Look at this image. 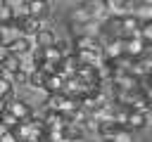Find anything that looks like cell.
I'll list each match as a JSON object with an SVG mask.
<instances>
[{
  "mask_svg": "<svg viewBox=\"0 0 152 142\" xmlns=\"http://www.w3.org/2000/svg\"><path fill=\"white\" fill-rule=\"evenodd\" d=\"M124 40V54L131 59H142L145 57V40L140 36L135 38H121Z\"/></svg>",
  "mask_w": 152,
  "mask_h": 142,
  "instance_id": "obj_3",
  "label": "cell"
},
{
  "mask_svg": "<svg viewBox=\"0 0 152 142\" xmlns=\"http://www.w3.org/2000/svg\"><path fill=\"white\" fill-rule=\"evenodd\" d=\"M45 78H48V76H45L40 69H36L33 73H28L26 85H28V88H33V90H43V88H45Z\"/></svg>",
  "mask_w": 152,
  "mask_h": 142,
  "instance_id": "obj_12",
  "label": "cell"
},
{
  "mask_svg": "<svg viewBox=\"0 0 152 142\" xmlns=\"http://www.w3.org/2000/svg\"><path fill=\"white\" fill-rule=\"evenodd\" d=\"M0 142H19V140H17L14 130H5V133H0Z\"/></svg>",
  "mask_w": 152,
  "mask_h": 142,
  "instance_id": "obj_18",
  "label": "cell"
},
{
  "mask_svg": "<svg viewBox=\"0 0 152 142\" xmlns=\"http://www.w3.org/2000/svg\"><path fill=\"white\" fill-rule=\"evenodd\" d=\"M10 2H21V0H10Z\"/></svg>",
  "mask_w": 152,
  "mask_h": 142,
  "instance_id": "obj_25",
  "label": "cell"
},
{
  "mask_svg": "<svg viewBox=\"0 0 152 142\" xmlns=\"http://www.w3.org/2000/svg\"><path fill=\"white\" fill-rule=\"evenodd\" d=\"M145 123H147V114H142V111H133V109H128V116H126V130H131V133H135V130H140V128H145Z\"/></svg>",
  "mask_w": 152,
  "mask_h": 142,
  "instance_id": "obj_9",
  "label": "cell"
},
{
  "mask_svg": "<svg viewBox=\"0 0 152 142\" xmlns=\"http://www.w3.org/2000/svg\"><path fill=\"white\" fill-rule=\"evenodd\" d=\"M140 38L145 43H152V19H142V24H140Z\"/></svg>",
  "mask_w": 152,
  "mask_h": 142,
  "instance_id": "obj_16",
  "label": "cell"
},
{
  "mask_svg": "<svg viewBox=\"0 0 152 142\" xmlns=\"http://www.w3.org/2000/svg\"><path fill=\"white\" fill-rule=\"evenodd\" d=\"M102 40L97 38V36H93V33H81V36H76V40H74V52L76 50H90V52H102Z\"/></svg>",
  "mask_w": 152,
  "mask_h": 142,
  "instance_id": "obj_2",
  "label": "cell"
},
{
  "mask_svg": "<svg viewBox=\"0 0 152 142\" xmlns=\"http://www.w3.org/2000/svg\"><path fill=\"white\" fill-rule=\"evenodd\" d=\"M145 57L152 59V43H145Z\"/></svg>",
  "mask_w": 152,
  "mask_h": 142,
  "instance_id": "obj_20",
  "label": "cell"
},
{
  "mask_svg": "<svg viewBox=\"0 0 152 142\" xmlns=\"http://www.w3.org/2000/svg\"><path fill=\"white\" fill-rule=\"evenodd\" d=\"M2 76H5V71H2V66H0V78H2Z\"/></svg>",
  "mask_w": 152,
  "mask_h": 142,
  "instance_id": "obj_23",
  "label": "cell"
},
{
  "mask_svg": "<svg viewBox=\"0 0 152 142\" xmlns=\"http://www.w3.org/2000/svg\"><path fill=\"white\" fill-rule=\"evenodd\" d=\"M102 57H104V62H116L119 57H124V40L121 38L107 40L102 45Z\"/></svg>",
  "mask_w": 152,
  "mask_h": 142,
  "instance_id": "obj_5",
  "label": "cell"
},
{
  "mask_svg": "<svg viewBox=\"0 0 152 142\" xmlns=\"http://www.w3.org/2000/svg\"><path fill=\"white\" fill-rule=\"evenodd\" d=\"M10 54H12V52H10V47H7V45H0V66H2V62H5Z\"/></svg>",
  "mask_w": 152,
  "mask_h": 142,
  "instance_id": "obj_19",
  "label": "cell"
},
{
  "mask_svg": "<svg viewBox=\"0 0 152 142\" xmlns=\"http://www.w3.org/2000/svg\"><path fill=\"white\" fill-rule=\"evenodd\" d=\"M26 7H28V17L43 21L48 14H50V2L48 0H26Z\"/></svg>",
  "mask_w": 152,
  "mask_h": 142,
  "instance_id": "obj_7",
  "label": "cell"
},
{
  "mask_svg": "<svg viewBox=\"0 0 152 142\" xmlns=\"http://www.w3.org/2000/svg\"><path fill=\"white\" fill-rule=\"evenodd\" d=\"M7 47H10V52H12L14 57H26V54H31L33 43H31V38H26V36H14V38L7 43Z\"/></svg>",
  "mask_w": 152,
  "mask_h": 142,
  "instance_id": "obj_4",
  "label": "cell"
},
{
  "mask_svg": "<svg viewBox=\"0 0 152 142\" xmlns=\"http://www.w3.org/2000/svg\"><path fill=\"white\" fill-rule=\"evenodd\" d=\"M2 71H5V76H7V78L17 76V73L21 71V57H14V54H10V57L2 62Z\"/></svg>",
  "mask_w": 152,
  "mask_h": 142,
  "instance_id": "obj_10",
  "label": "cell"
},
{
  "mask_svg": "<svg viewBox=\"0 0 152 142\" xmlns=\"http://www.w3.org/2000/svg\"><path fill=\"white\" fill-rule=\"evenodd\" d=\"M17 121H28V118H33V109H31V104L26 102V99H19V97H12V99H7V106H5Z\"/></svg>",
  "mask_w": 152,
  "mask_h": 142,
  "instance_id": "obj_1",
  "label": "cell"
},
{
  "mask_svg": "<svg viewBox=\"0 0 152 142\" xmlns=\"http://www.w3.org/2000/svg\"><path fill=\"white\" fill-rule=\"evenodd\" d=\"M62 59H64V54H62V50H59L57 45H50V47H45V62L62 64Z\"/></svg>",
  "mask_w": 152,
  "mask_h": 142,
  "instance_id": "obj_15",
  "label": "cell"
},
{
  "mask_svg": "<svg viewBox=\"0 0 152 142\" xmlns=\"http://www.w3.org/2000/svg\"><path fill=\"white\" fill-rule=\"evenodd\" d=\"M7 2H10V0H0V5H7Z\"/></svg>",
  "mask_w": 152,
  "mask_h": 142,
  "instance_id": "obj_24",
  "label": "cell"
},
{
  "mask_svg": "<svg viewBox=\"0 0 152 142\" xmlns=\"http://www.w3.org/2000/svg\"><path fill=\"white\" fill-rule=\"evenodd\" d=\"M62 88H64V76H59V73H52V76H48L45 78V92L48 95H52V92H62Z\"/></svg>",
  "mask_w": 152,
  "mask_h": 142,
  "instance_id": "obj_11",
  "label": "cell"
},
{
  "mask_svg": "<svg viewBox=\"0 0 152 142\" xmlns=\"http://www.w3.org/2000/svg\"><path fill=\"white\" fill-rule=\"evenodd\" d=\"M55 43H57V36H55V31H52L50 26H43V28L33 36V45H36V47H43V50H45V47H50V45H55Z\"/></svg>",
  "mask_w": 152,
  "mask_h": 142,
  "instance_id": "obj_8",
  "label": "cell"
},
{
  "mask_svg": "<svg viewBox=\"0 0 152 142\" xmlns=\"http://www.w3.org/2000/svg\"><path fill=\"white\" fill-rule=\"evenodd\" d=\"M64 97H66L64 92H52V95H48V99H45V109H48V111H59Z\"/></svg>",
  "mask_w": 152,
  "mask_h": 142,
  "instance_id": "obj_13",
  "label": "cell"
},
{
  "mask_svg": "<svg viewBox=\"0 0 152 142\" xmlns=\"http://www.w3.org/2000/svg\"><path fill=\"white\" fill-rule=\"evenodd\" d=\"M78 69H81V62H78V57H76V52H71V54H66L64 59H62V64H59V76H64V78H71V76H76L78 73Z\"/></svg>",
  "mask_w": 152,
  "mask_h": 142,
  "instance_id": "obj_6",
  "label": "cell"
},
{
  "mask_svg": "<svg viewBox=\"0 0 152 142\" xmlns=\"http://www.w3.org/2000/svg\"><path fill=\"white\" fill-rule=\"evenodd\" d=\"M124 2H131V0H124Z\"/></svg>",
  "mask_w": 152,
  "mask_h": 142,
  "instance_id": "obj_26",
  "label": "cell"
},
{
  "mask_svg": "<svg viewBox=\"0 0 152 142\" xmlns=\"http://www.w3.org/2000/svg\"><path fill=\"white\" fill-rule=\"evenodd\" d=\"M14 97V83H12V78H7V76H2L0 78V99H12Z\"/></svg>",
  "mask_w": 152,
  "mask_h": 142,
  "instance_id": "obj_14",
  "label": "cell"
},
{
  "mask_svg": "<svg viewBox=\"0 0 152 142\" xmlns=\"http://www.w3.org/2000/svg\"><path fill=\"white\" fill-rule=\"evenodd\" d=\"M0 123H2L5 128H10V130H12V128H14V125H17L19 121H17V118H14V116H12V114H10L7 109H5V114L0 116Z\"/></svg>",
  "mask_w": 152,
  "mask_h": 142,
  "instance_id": "obj_17",
  "label": "cell"
},
{
  "mask_svg": "<svg viewBox=\"0 0 152 142\" xmlns=\"http://www.w3.org/2000/svg\"><path fill=\"white\" fill-rule=\"evenodd\" d=\"M5 106H7V102H5V99H0V116L5 114Z\"/></svg>",
  "mask_w": 152,
  "mask_h": 142,
  "instance_id": "obj_21",
  "label": "cell"
},
{
  "mask_svg": "<svg viewBox=\"0 0 152 142\" xmlns=\"http://www.w3.org/2000/svg\"><path fill=\"white\" fill-rule=\"evenodd\" d=\"M0 45H5V31L0 28Z\"/></svg>",
  "mask_w": 152,
  "mask_h": 142,
  "instance_id": "obj_22",
  "label": "cell"
}]
</instances>
